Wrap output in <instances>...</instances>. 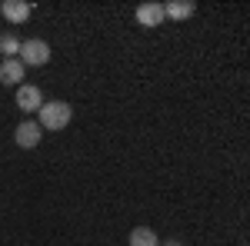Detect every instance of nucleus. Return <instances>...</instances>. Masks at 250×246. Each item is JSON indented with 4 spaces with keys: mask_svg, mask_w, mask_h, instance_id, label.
Here are the masks:
<instances>
[{
    "mask_svg": "<svg viewBox=\"0 0 250 246\" xmlns=\"http://www.w3.org/2000/svg\"><path fill=\"white\" fill-rule=\"evenodd\" d=\"M74 120V107L67 100H43V107L37 110V123L40 130H67Z\"/></svg>",
    "mask_w": 250,
    "mask_h": 246,
    "instance_id": "obj_1",
    "label": "nucleus"
},
{
    "mask_svg": "<svg viewBox=\"0 0 250 246\" xmlns=\"http://www.w3.org/2000/svg\"><path fill=\"white\" fill-rule=\"evenodd\" d=\"M17 60L23 67H47L50 63V43L40 37H30V40H20V54Z\"/></svg>",
    "mask_w": 250,
    "mask_h": 246,
    "instance_id": "obj_2",
    "label": "nucleus"
},
{
    "mask_svg": "<svg viewBox=\"0 0 250 246\" xmlns=\"http://www.w3.org/2000/svg\"><path fill=\"white\" fill-rule=\"evenodd\" d=\"M40 136H43V130H40L37 120H23V123H17V130H14V143H17L20 150H37Z\"/></svg>",
    "mask_w": 250,
    "mask_h": 246,
    "instance_id": "obj_3",
    "label": "nucleus"
},
{
    "mask_svg": "<svg viewBox=\"0 0 250 246\" xmlns=\"http://www.w3.org/2000/svg\"><path fill=\"white\" fill-rule=\"evenodd\" d=\"M40 107H43V90L34 87V83H20L17 87V110H23V114H37Z\"/></svg>",
    "mask_w": 250,
    "mask_h": 246,
    "instance_id": "obj_4",
    "label": "nucleus"
},
{
    "mask_svg": "<svg viewBox=\"0 0 250 246\" xmlns=\"http://www.w3.org/2000/svg\"><path fill=\"white\" fill-rule=\"evenodd\" d=\"M0 14H3V20H7V23H27V17H30V14H34V7H30V3H23V0H3V3H0Z\"/></svg>",
    "mask_w": 250,
    "mask_h": 246,
    "instance_id": "obj_5",
    "label": "nucleus"
},
{
    "mask_svg": "<svg viewBox=\"0 0 250 246\" xmlns=\"http://www.w3.org/2000/svg\"><path fill=\"white\" fill-rule=\"evenodd\" d=\"M134 17H137V23H140V27H147V30H157V27L164 23V7H160V3H140Z\"/></svg>",
    "mask_w": 250,
    "mask_h": 246,
    "instance_id": "obj_6",
    "label": "nucleus"
},
{
    "mask_svg": "<svg viewBox=\"0 0 250 246\" xmlns=\"http://www.w3.org/2000/svg\"><path fill=\"white\" fill-rule=\"evenodd\" d=\"M23 76H27V67H23L17 57L0 63V83H3V87H20V83H23Z\"/></svg>",
    "mask_w": 250,
    "mask_h": 246,
    "instance_id": "obj_7",
    "label": "nucleus"
},
{
    "mask_svg": "<svg viewBox=\"0 0 250 246\" xmlns=\"http://www.w3.org/2000/svg\"><path fill=\"white\" fill-rule=\"evenodd\" d=\"M160 7H164V20H187L197 14L193 0H170V3H160Z\"/></svg>",
    "mask_w": 250,
    "mask_h": 246,
    "instance_id": "obj_8",
    "label": "nucleus"
},
{
    "mask_svg": "<svg viewBox=\"0 0 250 246\" xmlns=\"http://www.w3.org/2000/svg\"><path fill=\"white\" fill-rule=\"evenodd\" d=\"M127 246H160V236L150 227H134L127 236Z\"/></svg>",
    "mask_w": 250,
    "mask_h": 246,
    "instance_id": "obj_9",
    "label": "nucleus"
},
{
    "mask_svg": "<svg viewBox=\"0 0 250 246\" xmlns=\"http://www.w3.org/2000/svg\"><path fill=\"white\" fill-rule=\"evenodd\" d=\"M0 54H3V60H14L20 54V37L17 34H0Z\"/></svg>",
    "mask_w": 250,
    "mask_h": 246,
    "instance_id": "obj_10",
    "label": "nucleus"
},
{
    "mask_svg": "<svg viewBox=\"0 0 250 246\" xmlns=\"http://www.w3.org/2000/svg\"><path fill=\"white\" fill-rule=\"evenodd\" d=\"M160 246H184L180 240H160Z\"/></svg>",
    "mask_w": 250,
    "mask_h": 246,
    "instance_id": "obj_11",
    "label": "nucleus"
}]
</instances>
